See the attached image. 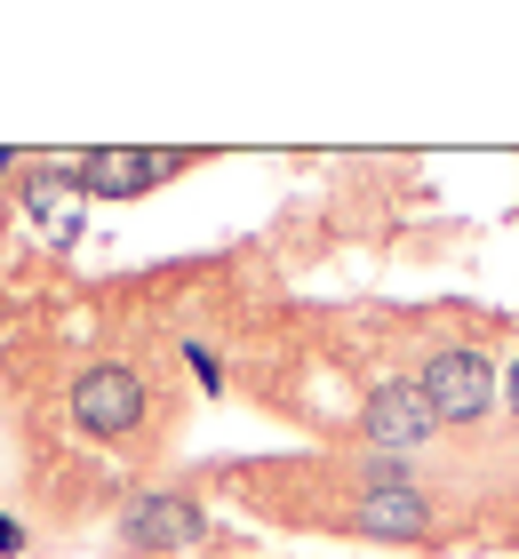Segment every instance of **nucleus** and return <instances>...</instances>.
Here are the masks:
<instances>
[{
    "label": "nucleus",
    "mask_w": 519,
    "mask_h": 559,
    "mask_svg": "<svg viewBox=\"0 0 519 559\" xmlns=\"http://www.w3.org/2000/svg\"><path fill=\"white\" fill-rule=\"evenodd\" d=\"M311 527H335V536H359V544H408V551H432L448 527H439V503L432 488H335L320 496V512H304Z\"/></svg>",
    "instance_id": "1"
},
{
    "label": "nucleus",
    "mask_w": 519,
    "mask_h": 559,
    "mask_svg": "<svg viewBox=\"0 0 519 559\" xmlns=\"http://www.w3.org/2000/svg\"><path fill=\"white\" fill-rule=\"evenodd\" d=\"M64 408H72V424H81L89 440H104V448H137L144 431H152V376H144L137 360H96V368L72 376Z\"/></svg>",
    "instance_id": "2"
},
{
    "label": "nucleus",
    "mask_w": 519,
    "mask_h": 559,
    "mask_svg": "<svg viewBox=\"0 0 519 559\" xmlns=\"http://www.w3.org/2000/svg\"><path fill=\"white\" fill-rule=\"evenodd\" d=\"M415 392L432 400L439 424H480L504 400V368L487 360L480 344H432L424 360H415Z\"/></svg>",
    "instance_id": "3"
},
{
    "label": "nucleus",
    "mask_w": 519,
    "mask_h": 559,
    "mask_svg": "<svg viewBox=\"0 0 519 559\" xmlns=\"http://www.w3.org/2000/svg\"><path fill=\"white\" fill-rule=\"evenodd\" d=\"M439 431H448V424L432 416V400L415 392V376H376V384L359 392V416H352V440L359 448H376V455H424Z\"/></svg>",
    "instance_id": "4"
},
{
    "label": "nucleus",
    "mask_w": 519,
    "mask_h": 559,
    "mask_svg": "<svg viewBox=\"0 0 519 559\" xmlns=\"http://www.w3.org/2000/svg\"><path fill=\"white\" fill-rule=\"evenodd\" d=\"M192 152H128V144H96L72 160V192H96V200H137L168 176H185Z\"/></svg>",
    "instance_id": "5"
},
{
    "label": "nucleus",
    "mask_w": 519,
    "mask_h": 559,
    "mask_svg": "<svg viewBox=\"0 0 519 559\" xmlns=\"http://www.w3.org/2000/svg\"><path fill=\"white\" fill-rule=\"evenodd\" d=\"M200 527H208L200 488H161V496H137V503H128L120 536L144 544V551H185V544H200Z\"/></svg>",
    "instance_id": "6"
},
{
    "label": "nucleus",
    "mask_w": 519,
    "mask_h": 559,
    "mask_svg": "<svg viewBox=\"0 0 519 559\" xmlns=\"http://www.w3.org/2000/svg\"><path fill=\"white\" fill-rule=\"evenodd\" d=\"M24 216L48 233V248L81 240V200H72V168H33L24 176Z\"/></svg>",
    "instance_id": "7"
},
{
    "label": "nucleus",
    "mask_w": 519,
    "mask_h": 559,
    "mask_svg": "<svg viewBox=\"0 0 519 559\" xmlns=\"http://www.w3.org/2000/svg\"><path fill=\"white\" fill-rule=\"evenodd\" d=\"M504 416L519 424V352H511V360H504Z\"/></svg>",
    "instance_id": "8"
},
{
    "label": "nucleus",
    "mask_w": 519,
    "mask_h": 559,
    "mask_svg": "<svg viewBox=\"0 0 519 559\" xmlns=\"http://www.w3.org/2000/svg\"><path fill=\"white\" fill-rule=\"evenodd\" d=\"M24 536H16V520H0V551H16Z\"/></svg>",
    "instance_id": "9"
},
{
    "label": "nucleus",
    "mask_w": 519,
    "mask_h": 559,
    "mask_svg": "<svg viewBox=\"0 0 519 559\" xmlns=\"http://www.w3.org/2000/svg\"><path fill=\"white\" fill-rule=\"evenodd\" d=\"M9 168H16V160H9V152H0V176H9Z\"/></svg>",
    "instance_id": "10"
}]
</instances>
